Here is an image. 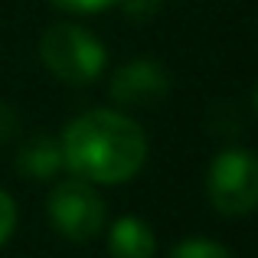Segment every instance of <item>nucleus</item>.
<instances>
[{
  "instance_id": "1",
  "label": "nucleus",
  "mask_w": 258,
  "mask_h": 258,
  "mask_svg": "<svg viewBox=\"0 0 258 258\" xmlns=\"http://www.w3.org/2000/svg\"><path fill=\"white\" fill-rule=\"evenodd\" d=\"M62 164L79 180L114 186L131 180L147 160V138L134 118L95 108L72 118L62 131Z\"/></svg>"
},
{
  "instance_id": "2",
  "label": "nucleus",
  "mask_w": 258,
  "mask_h": 258,
  "mask_svg": "<svg viewBox=\"0 0 258 258\" xmlns=\"http://www.w3.org/2000/svg\"><path fill=\"white\" fill-rule=\"evenodd\" d=\"M39 56L52 76L69 85H92L108 62L105 43L79 23L49 26L39 39Z\"/></svg>"
},
{
  "instance_id": "3",
  "label": "nucleus",
  "mask_w": 258,
  "mask_h": 258,
  "mask_svg": "<svg viewBox=\"0 0 258 258\" xmlns=\"http://www.w3.org/2000/svg\"><path fill=\"white\" fill-rule=\"evenodd\" d=\"M209 203L222 216H248L258 209V157L245 147H226L206 176Z\"/></svg>"
},
{
  "instance_id": "4",
  "label": "nucleus",
  "mask_w": 258,
  "mask_h": 258,
  "mask_svg": "<svg viewBox=\"0 0 258 258\" xmlns=\"http://www.w3.org/2000/svg\"><path fill=\"white\" fill-rule=\"evenodd\" d=\"M49 219L59 235L88 242L105 229V200L88 180H62L49 193Z\"/></svg>"
},
{
  "instance_id": "5",
  "label": "nucleus",
  "mask_w": 258,
  "mask_h": 258,
  "mask_svg": "<svg viewBox=\"0 0 258 258\" xmlns=\"http://www.w3.org/2000/svg\"><path fill=\"white\" fill-rule=\"evenodd\" d=\"M170 92V76L154 59H134L121 66L111 79V98L127 108H147L167 98Z\"/></svg>"
},
{
  "instance_id": "6",
  "label": "nucleus",
  "mask_w": 258,
  "mask_h": 258,
  "mask_svg": "<svg viewBox=\"0 0 258 258\" xmlns=\"http://www.w3.org/2000/svg\"><path fill=\"white\" fill-rule=\"evenodd\" d=\"M108 252H111V258H154L157 242H154V232L144 219L124 216L108 232Z\"/></svg>"
},
{
  "instance_id": "7",
  "label": "nucleus",
  "mask_w": 258,
  "mask_h": 258,
  "mask_svg": "<svg viewBox=\"0 0 258 258\" xmlns=\"http://www.w3.org/2000/svg\"><path fill=\"white\" fill-rule=\"evenodd\" d=\"M17 167L23 170L26 176H33V180H46V176H56L62 170V147H59V141L52 138H30L23 147H20L17 154Z\"/></svg>"
},
{
  "instance_id": "8",
  "label": "nucleus",
  "mask_w": 258,
  "mask_h": 258,
  "mask_svg": "<svg viewBox=\"0 0 258 258\" xmlns=\"http://www.w3.org/2000/svg\"><path fill=\"white\" fill-rule=\"evenodd\" d=\"M167 258H235L226 245L219 242H209V239H186L180 242L176 248H170Z\"/></svg>"
},
{
  "instance_id": "9",
  "label": "nucleus",
  "mask_w": 258,
  "mask_h": 258,
  "mask_svg": "<svg viewBox=\"0 0 258 258\" xmlns=\"http://www.w3.org/2000/svg\"><path fill=\"white\" fill-rule=\"evenodd\" d=\"M13 229H17V203L10 193L0 189V245L13 235Z\"/></svg>"
},
{
  "instance_id": "10",
  "label": "nucleus",
  "mask_w": 258,
  "mask_h": 258,
  "mask_svg": "<svg viewBox=\"0 0 258 258\" xmlns=\"http://www.w3.org/2000/svg\"><path fill=\"white\" fill-rule=\"evenodd\" d=\"M49 4L59 7V10H69V13H98V10L114 7L118 0H49Z\"/></svg>"
},
{
  "instance_id": "11",
  "label": "nucleus",
  "mask_w": 258,
  "mask_h": 258,
  "mask_svg": "<svg viewBox=\"0 0 258 258\" xmlns=\"http://www.w3.org/2000/svg\"><path fill=\"white\" fill-rule=\"evenodd\" d=\"M118 4H124V10L134 20H151L160 10V0H118Z\"/></svg>"
},
{
  "instance_id": "12",
  "label": "nucleus",
  "mask_w": 258,
  "mask_h": 258,
  "mask_svg": "<svg viewBox=\"0 0 258 258\" xmlns=\"http://www.w3.org/2000/svg\"><path fill=\"white\" fill-rule=\"evenodd\" d=\"M13 131H17V114H13L10 105H4V101H0V141H7Z\"/></svg>"
},
{
  "instance_id": "13",
  "label": "nucleus",
  "mask_w": 258,
  "mask_h": 258,
  "mask_svg": "<svg viewBox=\"0 0 258 258\" xmlns=\"http://www.w3.org/2000/svg\"><path fill=\"white\" fill-rule=\"evenodd\" d=\"M255 111H258V88H255Z\"/></svg>"
}]
</instances>
